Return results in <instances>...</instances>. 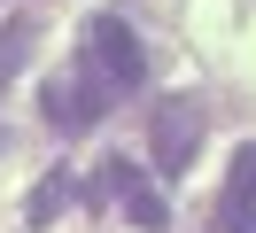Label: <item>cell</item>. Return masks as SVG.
Segmentation results:
<instances>
[{"mask_svg":"<svg viewBox=\"0 0 256 233\" xmlns=\"http://www.w3.org/2000/svg\"><path fill=\"white\" fill-rule=\"evenodd\" d=\"M218 225L256 233V148H233V171H225V194H218Z\"/></svg>","mask_w":256,"mask_h":233,"instance_id":"obj_5","label":"cell"},{"mask_svg":"<svg viewBox=\"0 0 256 233\" xmlns=\"http://www.w3.org/2000/svg\"><path fill=\"white\" fill-rule=\"evenodd\" d=\"M32 47H39V24H32V16L0 24V86H8V78H16L24 62H32Z\"/></svg>","mask_w":256,"mask_h":233,"instance_id":"obj_7","label":"cell"},{"mask_svg":"<svg viewBox=\"0 0 256 233\" xmlns=\"http://www.w3.org/2000/svg\"><path fill=\"white\" fill-rule=\"evenodd\" d=\"M109 194L124 202V217L140 233H163V225H171V202H163V186H156L148 163H124V155H116V163H109Z\"/></svg>","mask_w":256,"mask_h":233,"instance_id":"obj_4","label":"cell"},{"mask_svg":"<svg viewBox=\"0 0 256 233\" xmlns=\"http://www.w3.org/2000/svg\"><path fill=\"white\" fill-rule=\"evenodd\" d=\"M202 101L194 93H163L156 117H148V171L156 179H186V163L202 155Z\"/></svg>","mask_w":256,"mask_h":233,"instance_id":"obj_2","label":"cell"},{"mask_svg":"<svg viewBox=\"0 0 256 233\" xmlns=\"http://www.w3.org/2000/svg\"><path fill=\"white\" fill-rule=\"evenodd\" d=\"M116 101H124V93H116L109 78H101L94 62H86V55H70L62 70L47 78V124H54V132H62V140H78V132H94V124L109 117Z\"/></svg>","mask_w":256,"mask_h":233,"instance_id":"obj_1","label":"cell"},{"mask_svg":"<svg viewBox=\"0 0 256 233\" xmlns=\"http://www.w3.org/2000/svg\"><path fill=\"white\" fill-rule=\"evenodd\" d=\"M70 202H78V179H70V171H47V179L32 186V202H24V225H54Z\"/></svg>","mask_w":256,"mask_h":233,"instance_id":"obj_6","label":"cell"},{"mask_svg":"<svg viewBox=\"0 0 256 233\" xmlns=\"http://www.w3.org/2000/svg\"><path fill=\"white\" fill-rule=\"evenodd\" d=\"M78 55L94 62V70L109 78L116 93H132V86L148 78V55H140V31H132L124 16H94V24L78 31Z\"/></svg>","mask_w":256,"mask_h":233,"instance_id":"obj_3","label":"cell"}]
</instances>
